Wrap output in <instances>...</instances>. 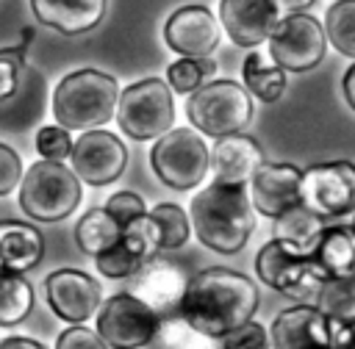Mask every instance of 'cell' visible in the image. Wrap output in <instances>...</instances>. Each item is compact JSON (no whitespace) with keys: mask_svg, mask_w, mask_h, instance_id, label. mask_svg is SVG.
<instances>
[{"mask_svg":"<svg viewBox=\"0 0 355 349\" xmlns=\"http://www.w3.org/2000/svg\"><path fill=\"white\" fill-rule=\"evenodd\" d=\"M258 302V288L247 274L214 266L202 269L186 283V291L178 302V316L216 341L252 321Z\"/></svg>","mask_w":355,"mask_h":349,"instance_id":"obj_1","label":"cell"},{"mask_svg":"<svg viewBox=\"0 0 355 349\" xmlns=\"http://www.w3.org/2000/svg\"><path fill=\"white\" fill-rule=\"evenodd\" d=\"M191 227L208 249L219 255L239 252L255 230V208L247 186H205L191 199Z\"/></svg>","mask_w":355,"mask_h":349,"instance_id":"obj_2","label":"cell"},{"mask_svg":"<svg viewBox=\"0 0 355 349\" xmlns=\"http://www.w3.org/2000/svg\"><path fill=\"white\" fill-rule=\"evenodd\" d=\"M116 97V78L92 66L75 69L53 89V116L67 130H94L114 119Z\"/></svg>","mask_w":355,"mask_h":349,"instance_id":"obj_3","label":"cell"},{"mask_svg":"<svg viewBox=\"0 0 355 349\" xmlns=\"http://www.w3.org/2000/svg\"><path fill=\"white\" fill-rule=\"evenodd\" d=\"M80 180L64 161H36L19 180V208L33 222H61L80 202Z\"/></svg>","mask_w":355,"mask_h":349,"instance_id":"obj_4","label":"cell"},{"mask_svg":"<svg viewBox=\"0 0 355 349\" xmlns=\"http://www.w3.org/2000/svg\"><path fill=\"white\" fill-rule=\"evenodd\" d=\"M189 122L214 138L241 133L252 119V97L236 80H208L186 100Z\"/></svg>","mask_w":355,"mask_h":349,"instance_id":"obj_5","label":"cell"},{"mask_svg":"<svg viewBox=\"0 0 355 349\" xmlns=\"http://www.w3.org/2000/svg\"><path fill=\"white\" fill-rule=\"evenodd\" d=\"M114 119L119 130L136 141H150L164 136L175 122L172 89L161 78H144L130 83L116 97Z\"/></svg>","mask_w":355,"mask_h":349,"instance_id":"obj_6","label":"cell"},{"mask_svg":"<svg viewBox=\"0 0 355 349\" xmlns=\"http://www.w3.org/2000/svg\"><path fill=\"white\" fill-rule=\"evenodd\" d=\"M150 166L164 186L189 191L205 180L211 169V152L200 133L189 127H169L155 138L150 150Z\"/></svg>","mask_w":355,"mask_h":349,"instance_id":"obj_7","label":"cell"},{"mask_svg":"<svg viewBox=\"0 0 355 349\" xmlns=\"http://www.w3.org/2000/svg\"><path fill=\"white\" fill-rule=\"evenodd\" d=\"M255 271L263 285L275 288L283 296H294V299L311 296L319 288V283L324 280L319 266L313 263L311 252H305L277 235L261 247V252L255 258Z\"/></svg>","mask_w":355,"mask_h":349,"instance_id":"obj_8","label":"cell"},{"mask_svg":"<svg viewBox=\"0 0 355 349\" xmlns=\"http://www.w3.org/2000/svg\"><path fill=\"white\" fill-rule=\"evenodd\" d=\"M266 42L272 64H277L283 72H311L322 64L327 53V36L322 22L305 11L283 14Z\"/></svg>","mask_w":355,"mask_h":349,"instance_id":"obj_9","label":"cell"},{"mask_svg":"<svg viewBox=\"0 0 355 349\" xmlns=\"http://www.w3.org/2000/svg\"><path fill=\"white\" fill-rule=\"evenodd\" d=\"M300 205L319 219H338L355 213V163L330 161L302 169Z\"/></svg>","mask_w":355,"mask_h":349,"instance_id":"obj_10","label":"cell"},{"mask_svg":"<svg viewBox=\"0 0 355 349\" xmlns=\"http://www.w3.org/2000/svg\"><path fill=\"white\" fill-rule=\"evenodd\" d=\"M161 316L130 291L114 294L97 310V332L108 349H141L150 346L158 332Z\"/></svg>","mask_w":355,"mask_h":349,"instance_id":"obj_11","label":"cell"},{"mask_svg":"<svg viewBox=\"0 0 355 349\" xmlns=\"http://www.w3.org/2000/svg\"><path fill=\"white\" fill-rule=\"evenodd\" d=\"M158 252H161L158 224L147 211V213L130 219L122 227L119 241L111 249L94 255V263H97L100 274H105L111 280H128V277H136L150 260H155Z\"/></svg>","mask_w":355,"mask_h":349,"instance_id":"obj_12","label":"cell"},{"mask_svg":"<svg viewBox=\"0 0 355 349\" xmlns=\"http://www.w3.org/2000/svg\"><path fill=\"white\" fill-rule=\"evenodd\" d=\"M69 169L78 174L80 183L89 186H108L116 177H122L128 166V147L116 133H108L103 127L86 130L72 141L69 152Z\"/></svg>","mask_w":355,"mask_h":349,"instance_id":"obj_13","label":"cell"},{"mask_svg":"<svg viewBox=\"0 0 355 349\" xmlns=\"http://www.w3.org/2000/svg\"><path fill=\"white\" fill-rule=\"evenodd\" d=\"M219 19L205 6H183L164 22V42L172 53L186 58H205L219 47Z\"/></svg>","mask_w":355,"mask_h":349,"instance_id":"obj_14","label":"cell"},{"mask_svg":"<svg viewBox=\"0 0 355 349\" xmlns=\"http://www.w3.org/2000/svg\"><path fill=\"white\" fill-rule=\"evenodd\" d=\"M53 313L69 324H83L100 307V283L80 269H58L44 280Z\"/></svg>","mask_w":355,"mask_h":349,"instance_id":"obj_15","label":"cell"},{"mask_svg":"<svg viewBox=\"0 0 355 349\" xmlns=\"http://www.w3.org/2000/svg\"><path fill=\"white\" fill-rule=\"evenodd\" d=\"M300 169L294 163H269L263 161L252 177H250V202L252 208L266 216V219H277L283 216L288 208L300 205Z\"/></svg>","mask_w":355,"mask_h":349,"instance_id":"obj_16","label":"cell"},{"mask_svg":"<svg viewBox=\"0 0 355 349\" xmlns=\"http://www.w3.org/2000/svg\"><path fill=\"white\" fill-rule=\"evenodd\" d=\"M280 22V11L272 0H222L219 25L239 47L263 44Z\"/></svg>","mask_w":355,"mask_h":349,"instance_id":"obj_17","label":"cell"},{"mask_svg":"<svg viewBox=\"0 0 355 349\" xmlns=\"http://www.w3.org/2000/svg\"><path fill=\"white\" fill-rule=\"evenodd\" d=\"M333 324L311 305H294L275 316L269 349H330Z\"/></svg>","mask_w":355,"mask_h":349,"instance_id":"obj_18","label":"cell"},{"mask_svg":"<svg viewBox=\"0 0 355 349\" xmlns=\"http://www.w3.org/2000/svg\"><path fill=\"white\" fill-rule=\"evenodd\" d=\"M263 163V150L255 138L233 133L216 138L211 150V169H214V183H227V186H247L252 172Z\"/></svg>","mask_w":355,"mask_h":349,"instance_id":"obj_19","label":"cell"},{"mask_svg":"<svg viewBox=\"0 0 355 349\" xmlns=\"http://www.w3.org/2000/svg\"><path fill=\"white\" fill-rule=\"evenodd\" d=\"M31 8L42 25L64 36L89 33L105 17V0H31Z\"/></svg>","mask_w":355,"mask_h":349,"instance_id":"obj_20","label":"cell"},{"mask_svg":"<svg viewBox=\"0 0 355 349\" xmlns=\"http://www.w3.org/2000/svg\"><path fill=\"white\" fill-rule=\"evenodd\" d=\"M186 274L172 263L150 260L133 280L130 294L139 296L144 305H150L158 316L166 310H178V302L186 291Z\"/></svg>","mask_w":355,"mask_h":349,"instance_id":"obj_21","label":"cell"},{"mask_svg":"<svg viewBox=\"0 0 355 349\" xmlns=\"http://www.w3.org/2000/svg\"><path fill=\"white\" fill-rule=\"evenodd\" d=\"M313 263L322 277H352L355 274V227L352 224H324L313 249Z\"/></svg>","mask_w":355,"mask_h":349,"instance_id":"obj_22","label":"cell"},{"mask_svg":"<svg viewBox=\"0 0 355 349\" xmlns=\"http://www.w3.org/2000/svg\"><path fill=\"white\" fill-rule=\"evenodd\" d=\"M44 255V235L28 224L6 219L0 222V269L6 271H28L33 269Z\"/></svg>","mask_w":355,"mask_h":349,"instance_id":"obj_23","label":"cell"},{"mask_svg":"<svg viewBox=\"0 0 355 349\" xmlns=\"http://www.w3.org/2000/svg\"><path fill=\"white\" fill-rule=\"evenodd\" d=\"M122 222H116L105 208H92L78 219L75 241L86 255H100L111 249L122 235Z\"/></svg>","mask_w":355,"mask_h":349,"instance_id":"obj_24","label":"cell"},{"mask_svg":"<svg viewBox=\"0 0 355 349\" xmlns=\"http://www.w3.org/2000/svg\"><path fill=\"white\" fill-rule=\"evenodd\" d=\"M316 310L327 321H355V274L352 277H324L313 291Z\"/></svg>","mask_w":355,"mask_h":349,"instance_id":"obj_25","label":"cell"},{"mask_svg":"<svg viewBox=\"0 0 355 349\" xmlns=\"http://www.w3.org/2000/svg\"><path fill=\"white\" fill-rule=\"evenodd\" d=\"M244 89L255 94L261 102H277L286 91V72L277 64H266L263 55L255 50L244 58Z\"/></svg>","mask_w":355,"mask_h":349,"instance_id":"obj_26","label":"cell"},{"mask_svg":"<svg viewBox=\"0 0 355 349\" xmlns=\"http://www.w3.org/2000/svg\"><path fill=\"white\" fill-rule=\"evenodd\" d=\"M33 310V285L17 274L0 269V327H14Z\"/></svg>","mask_w":355,"mask_h":349,"instance_id":"obj_27","label":"cell"},{"mask_svg":"<svg viewBox=\"0 0 355 349\" xmlns=\"http://www.w3.org/2000/svg\"><path fill=\"white\" fill-rule=\"evenodd\" d=\"M322 227H324V219H319L316 213H311V211L302 208V205H294V208H288L283 216L275 219V235L291 241L294 247H300V249H305V252L313 249V244H316Z\"/></svg>","mask_w":355,"mask_h":349,"instance_id":"obj_28","label":"cell"},{"mask_svg":"<svg viewBox=\"0 0 355 349\" xmlns=\"http://www.w3.org/2000/svg\"><path fill=\"white\" fill-rule=\"evenodd\" d=\"M153 349H214V338L200 332L183 316H166L158 321Z\"/></svg>","mask_w":355,"mask_h":349,"instance_id":"obj_29","label":"cell"},{"mask_svg":"<svg viewBox=\"0 0 355 349\" xmlns=\"http://www.w3.org/2000/svg\"><path fill=\"white\" fill-rule=\"evenodd\" d=\"M324 36L341 55L355 58V0H336L327 8Z\"/></svg>","mask_w":355,"mask_h":349,"instance_id":"obj_30","label":"cell"},{"mask_svg":"<svg viewBox=\"0 0 355 349\" xmlns=\"http://www.w3.org/2000/svg\"><path fill=\"white\" fill-rule=\"evenodd\" d=\"M214 72H216V64H214L211 55H205V58H186V55H180L166 69V86L172 91H178V94H191L202 83H208Z\"/></svg>","mask_w":355,"mask_h":349,"instance_id":"obj_31","label":"cell"},{"mask_svg":"<svg viewBox=\"0 0 355 349\" xmlns=\"http://www.w3.org/2000/svg\"><path fill=\"white\" fill-rule=\"evenodd\" d=\"M150 216L158 224V238H161V249H180L189 241L191 233V222L186 216V211L175 202H161L150 211Z\"/></svg>","mask_w":355,"mask_h":349,"instance_id":"obj_32","label":"cell"},{"mask_svg":"<svg viewBox=\"0 0 355 349\" xmlns=\"http://www.w3.org/2000/svg\"><path fill=\"white\" fill-rule=\"evenodd\" d=\"M28 36H31V30L22 33V44L0 50V102L8 100L17 91V86H19V75H22V66H25Z\"/></svg>","mask_w":355,"mask_h":349,"instance_id":"obj_33","label":"cell"},{"mask_svg":"<svg viewBox=\"0 0 355 349\" xmlns=\"http://www.w3.org/2000/svg\"><path fill=\"white\" fill-rule=\"evenodd\" d=\"M36 150L44 161H67L72 152V138L69 130L61 125H44L36 133Z\"/></svg>","mask_w":355,"mask_h":349,"instance_id":"obj_34","label":"cell"},{"mask_svg":"<svg viewBox=\"0 0 355 349\" xmlns=\"http://www.w3.org/2000/svg\"><path fill=\"white\" fill-rule=\"evenodd\" d=\"M219 341L222 349H269V330H263L258 321H247Z\"/></svg>","mask_w":355,"mask_h":349,"instance_id":"obj_35","label":"cell"},{"mask_svg":"<svg viewBox=\"0 0 355 349\" xmlns=\"http://www.w3.org/2000/svg\"><path fill=\"white\" fill-rule=\"evenodd\" d=\"M55 349H108V343L100 338L97 330H89L86 324H72L58 335Z\"/></svg>","mask_w":355,"mask_h":349,"instance_id":"obj_36","label":"cell"},{"mask_svg":"<svg viewBox=\"0 0 355 349\" xmlns=\"http://www.w3.org/2000/svg\"><path fill=\"white\" fill-rule=\"evenodd\" d=\"M103 208H105L116 222H122V224H128L130 219L147 213L144 199H141L139 194H133V191H116V194H111L108 202H105Z\"/></svg>","mask_w":355,"mask_h":349,"instance_id":"obj_37","label":"cell"},{"mask_svg":"<svg viewBox=\"0 0 355 349\" xmlns=\"http://www.w3.org/2000/svg\"><path fill=\"white\" fill-rule=\"evenodd\" d=\"M19 180H22V161L17 150L0 141V197L11 194L19 186Z\"/></svg>","mask_w":355,"mask_h":349,"instance_id":"obj_38","label":"cell"},{"mask_svg":"<svg viewBox=\"0 0 355 349\" xmlns=\"http://www.w3.org/2000/svg\"><path fill=\"white\" fill-rule=\"evenodd\" d=\"M333 332H330V349H355V321H330Z\"/></svg>","mask_w":355,"mask_h":349,"instance_id":"obj_39","label":"cell"},{"mask_svg":"<svg viewBox=\"0 0 355 349\" xmlns=\"http://www.w3.org/2000/svg\"><path fill=\"white\" fill-rule=\"evenodd\" d=\"M0 349H47L44 343L33 341V338H22V335H11L0 341Z\"/></svg>","mask_w":355,"mask_h":349,"instance_id":"obj_40","label":"cell"},{"mask_svg":"<svg viewBox=\"0 0 355 349\" xmlns=\"http://www.w3.org/2000/svg\"><path fill=\"white\" fill-rule=\"evenodd\" d=\"M272 3L277 6L280 17H283V14H297V11H305V8H311L316 0H272Z\"/></svg>","mask_w":355,"mask_h":349,"instance_id":"obj_41","label":"cell"},{"mask_svg":"<svg viewBox=\"0 0 355 349\" xmlns=\"http://www.w3.org/2000/svg\"><path fill=\"white\" fill-rule=\"evenodd\" d=\"M341 91H344L347 105L355 111V64L347 69V75H344V80H341Z\"/></svg>","mask_w":355,"mask_h":349,"instance_id":"obj_42","label":"cell"},{"mask_svg":"<svg viewBox=\"0 0 355 349\" xmlns=\"http://www.w3.org/2000/svg\"><path fill=\"white\" fill-rule=\"evenodd\" d=\"M352 227H355V219H352Z\"/></svg>","mask_w":355,"mask_h":349,"instance_id":"obj_43","label":"cell"}]
</instances>
